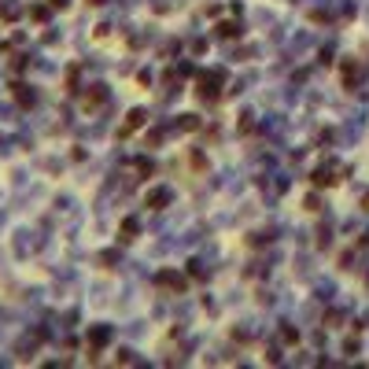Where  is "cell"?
Masks as SVG:
<instances>
[{"instance_id": "obj_1", "label": "cell", "mask_w": 369, "mask_h": 369, "mask_svg": "<svg viewBox=\"0 0 369 369\" xmlns=\"http://www.w3.org/2000/svg\"><path fill=\"white\" fill-rule=\"evenodd\" d=\"M144 126V111H141V107H137V111H129V118H126V126H122L118 129V137H129V133H137V129H141Z\"/></svg>"}, {"instance_id": "obj_2", "label": "cell", "mask_w": 369, "mask_h": 369, "mask_svg": "<svg viewBox=\"0 0 369 369\" xmlns=\"http://www.w3.org/2000/svg\"><path fill=\"white\" fill-rule=\"evenodd\" d=\"M155 284H166V288H184V277L166 270V273H159V277H155Z\"/></svg>"}, {"instance_id": "obj_3", "label": "cell", "mask_w": 369, "mask_h": 369, "mask_svg": "<svg viewBox=\"0 0 369 369\" xmlns=\"http://www.w3.org/2000/svg\"><path fill=\"white\" fill-rule=\"evenodd\" d=\"M310 181L318 184V189H329V184H336L340 177H336V174H329V170H318V174H310Z\"/></svg>"}, {"instance_id": "obj_4", "label": "cell", "mask_w": 369, "mask_h": 369, "mask_svg": "<svg viewBox=\"0 0 369 369\" xmlns=\"http://www.w3.org/2000/svg\"><path fill=\"white\" fill-rule=\"evenodd\" d=\"M166 203H170V192H151V196H148V207H151V210H163Z\"/></svg>"}, {"instance_id": "obj_5", "label": "cell", "mask_w": 369, "mask_h": 369, "mask_svg": "<svg viewBox=\"0 0 369 369\" xmlns=\"http://www.w3.org/2000/svg\"><path fill=\"white\" fill-rule=\"evenodd\" d=\"M11 89H15V100H19V103H34V96L26 92V85H11Z\"/></svg>"}, {"instance_id": "obj_6", "label": "cell", "mask_w": 369, "mask_h": 369, "mask_svg": "<svg viewBox=\"0 0 369 369\" xmlns=\"http://www.w3.org/2000/svg\"><path fill=\"white\" fill-rule=\"evenodd\" d=\"M218 34H222V37H236L240 30H236V22H222V26H218Z\"/></svg>"}, {"instance_id": "obj_7", "label": "cell", "mask_w": 369, "mask_h": 369, "mask_svg": "<svg viewBox=\"0 0 369 369\" xmlns=\"http://www.w3.org/2000/svg\"><path fill=\"white\" fill-rule=\"evenodd\" d=\"M133 233H137V222H133V218L122 222V240H133Z\"/></svg>"}, {"instance_id": "obj_8", "label": "cell", "mask_w": 369, "mask_h": 369, "mask_svg": "<svg viewBox=\"0 0 369 369\" xmlns=\"http://www.w3.org/2000/svg\"><path fill=\"white\" fill-rule=\"evenodd\" d=\"M196 126H199L196 115H184V118H181V129H196Z\"/></svg>"}, {"instance_id": "obj_9", "label": "cell", "mask_w": 369, "mask_h": 369, "mask_svg": "<svg viewBox=\"0 0 369 369\" xmlns=\"http://www.w3.org/2000/svg\"><path fill=\"white\" fill-rule=\"evenodd\" d=\"M30 15H34V22H44V19H48V11H44V8H34Z\"/></svg>"}, {"instance_id": "obj_10", "label": "cell", "mask_w": 369, "mask_h": 369, "mask_svg": "<svg viewBox=\"0 0 369 369\" xmlns=\"http://www.w3.org/2000/svg\"><path fill=\"white\" fill-rule=\"evenodd\" d=\"M362 207H365V210H369V192H365V199H362Z\"/></svg>"}, {"instance_id": "obj_11", "label": "cell", "mask_w": 369, "mask_h": 369, "mask_svg": "<svg viewBox=\"0 0 369 369\" xmlns=\"http://www.w3.org/2000/svg\"><path fill=\"white\" fill-rule=\"evenodd\" d=\"M52 4H56V8H59V4H63V0H52Z\"/></svg>"}]
</instances>
